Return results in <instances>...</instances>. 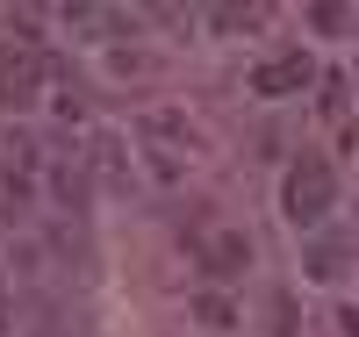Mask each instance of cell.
<instances>
[{"instance_id": "cell-9", "label": "cell", "mask_w": 359, "mask_h": 337, "mask_svg": "<svg viewBox=\"0 0 359 337\" xmlns=\"http://www.w3.org/2000/svg\"><path fill=\"white\" fill-rule=\"evenodd\" d=\"M194 323H208V330H237V309H230L223 294H201V301H194Z\"/></svg>"}, {"instance_id": "cell-3", "label": "cell", "mask_w": 359, "mask_h": 337, "mask_svg": "<svg viewBox=\"0 0 359 337\" xmlns=\"http://www.w3.org/2000/svg\"><path fill=\"white\" fill-rule=\"evenodd\" d=\"M187 244H194V266L208 273V280H237V273L252 266V237H245V230H230V223L201 230V237H187Z\"/></svg>"}, {"instance_id": "cell-10", "label": "cell", "mask_w": 359, "mask_h": 337, "mask_svg": "<svg viewBox=\"0 0 359 337\" xmlns=\"http://www.w3.org/2000/svg\"><path fill=\"white\" fill-rule=\"evenodd\" d=\"M201 22H208V29H259V22H266V8H208Z\"/></svg>"}, {"instance_id": "cell-6", "label": "cell", "mask_w": 359, "mask_h": 337, "mask_svg": "<svg viewBox=\"0 0 359 337\" xmlns=\"http://www.w3.org/2000/svg\"><path fill=\"white\" fill-rule=\"evenodd\" d=\"M29 194H36V179L15 172V165H0V223H15L22 208H29Z\"/></svg>"}, {"instance_id": "cell-12", "label": "cell", "mask_w": 359, "mask_h": 337, "mask_svg": "<svg viewBox=\"0 0 359 337\" xmlns=\"http://www.w3.org/2000/svg\"><path fill=\"white\" fill-rule=\"evenodd\" d=\"M345 86L352 79H323V115H345Z\"/></svg>"}, {"instance_id": "cell-11", "label": "cell", "mask_w": 359, "mask_h": 337, "mask_svg": "<svg viewBox=\"0 0 359 337\" xmlns=\"http://www.w3.org/2000/svg\"><path fill=\"white\" fill-rule=\"evenodd\" d=\"M309 22H316V29H331V36H338V29H359L352 8H309Z\"/></svg>"}, {"instance_id": "cell-4", "label": "cell", "mask_w": 359, "mask_h": 337, "mask_svg": "<svg viewBox=\"0 0 359 337\" xmlns=\"http://www.w3.org/2000/svg\"><path fill=\"white\" fill-rule=\"evenodd\" d=\"M309 79H316L309 57L302 50H280V57H266V65H252V94H266V101H273V94H302Z\"/></svg>"}, {"instance_id": "cell-1", "label": "cell", "mask_w": 359, "mask_h": 337, "mask_svg": "<svg viewBox=\"0 0 359 337\" xmlns=\"http://www.w3.org/2000/svg\"><path fill=\"white\" fill-rule=\"evenodd\" d=\"M331 208H338V172H331L323 151H302V158L287 165V179H280V216L294 230H316Z\"/></svg>"}, {"instance_id": "cell-14", "label": "cell", "mask_w": 359, "mask_h": 337, "mask_svg": "<svg viewBox=\"0 0 359 337\" xmlns=\"http://www.w3.org/2000/svg\"><path fill=\"white\" fill-rule=\"evenodd\" d=\"M338 330H345V337H359V309H338Z\"/></svg>"}, {"instance_id": "cell-8", "label": "cell", "mask_w": 359, "mask_h": 337, "mask_svg": "<svg viewBox=\"0 0 359 337\" xmlns=\"http://www.w3.org/2000/svg\"><path fill=\"white\" fill-rule=\"evenodd\" d=\"M144 165H151V179H180L187 172V158H180L172 144H144Z\"/></svg>"}, {"instance_id": "cell-5", "label": "cell", "mask_w": 359, "mask_h": 337, "mask_svg": "<svg viewBox=\"0 0 359 337\" xmlns=\"http://www.w3.org/2000/svg\"><path fill=\"white\" fill-rule=\"evenodd\" d=\"M57 22L79 29V36H94V43H108V36H123V29H137V15H123V8H86V0L57 8Z\"/></svg>"}, {"instance_id": "cell-7", "label": "cell", "mask_w": 359, "mask_h": 337, "mask_svg": "<svg viewBox=\"0 0 359 337\" xmlns=\"http://www.w3.org/2000/svg\"><path fill=\"white\" fill-rule=\"evenodd\" d=\"M302 273H309V280H338V273H345V244H331V237L309 244V252H302Z\"/></svg>"}, {"instance_id": "cell-13", "label": "cell", "mask_w": 359, "mask_h": 337, "mask_svg": "<svg viewBox=\"0 0 359 337\" xmlns=\"http://www.w3.org/2000/svg\"><path fill=\"white\" fill-rule=\"evenodd\" d=\"M0 330H15V294H8V280H0Z\"/></svg>"}, {"instance_id": "cell-15", "label": "cell", "mask_w": 359, "mask_h": 337, "mask_svg": "<svg viewBox=\"0 0 359 337\" xmlns=\"http://www.w3.org/2000/svg\"><path fill=\"white\" fill-rule=\"evenodd\" d=\"M352 79H359V72H352Z\"/></svg>"}, {"instance_id": "cell-2", "label": "cell", "mask_w": 359, "mask_h": 337, "mask_svg": "<svg viewBox=\"0 0 359 337\" xmlns=\"http://www.w3.org/2000/svg\"><path fill=\"white\" fill-rule=\"evenodd\" d=\"M57 79V65L29 43H0V108H36L43 86Z\"/></svg>"}]
</instances>
